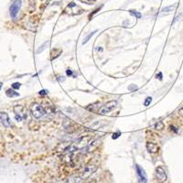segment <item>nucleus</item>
Wrapping results in <instances>:
<instances>
[{"instance_id":"18","label":"nucleus","mask_w":183,"mask_h":183,"mask_svg":"<svg viewBox=\"0 0 183 183\" xmlns=\"http://www.w3.org/2000/svg\"><path fill=\"white\" fill-rule=\"evenodd\" d=\"M81 3L87 4V5H94L96 3V0H80Z\"/></svg>"},{"instance_id":"11","label":"nucleus","mask_w":183,"mask_h":183,"mask_svg":"<svg viewBox=\"0 0 183 183\" xmlns=\"http://www.w3.org/2000/svg\"><path fill=\"white\" fill-rule=\"evenodd\" d=\"M6 94L7 97H10V98H12V97H19V94L15 92L13 89H7L6 92Z\"/></svg>"},{"instance_id":"17","label":"nucleus","mask_w":183,"mask_h":183,"mask_svg":"<svg viewBox=\"0 0 183 183\" xmlns=\"http://www.w3.org/2000/svg\"><path fill=\"white\" fill-rule=\"evenodd\" d=\"M48 44H49V42L47 41V42H45V43H44V44H43L42 46H40V49H39V50L37 51V54H39V53L42 52H43V51H44V50L46 49V47L48 46Z\"/></svg>"},{"instance_id":"1","label":"nucleus","mask_w":183,"mask_h":183,"mask_svg":"<svg viewBox=\"0 0 183 183\" xmlns=\"http://www.w3.org/2000/svg\"><path fill=\"white\" fill-rule=\"evenodd\" d=\"M92 135H84L81 136V138L77 139L76 141H74L73 143H72L71 145H69L65 149L64 152H73V151H77V150H81L83 148H85L92 141Z\"/></svg>"},{"instance_id":"16","label":"nucleus","mask_w":183,"mask_h":183,"mask_svg":"<svg viewBox=\"0 0 183 183\" xmlns=\"http://www.w3.org/2000/svg\"><path fill=\"white\" fill-rule=\"evenodd\" d=\"M155 129H157V130H161L163 127H164V124H163V122H161V121H158L157 124L155 125Z\"/></svg>"},{"instance_id":"26","label":"nucleus","mask_w":183,"mask_h":183,"mask_svg":"<svg viewBox=\"0 0 183 183\" xmlns=\"http://www.w3.org/2000/svg\"><path fill=\"white\" fill-rule=\"evenodd\" d=\"M66 73H67L68 76H72V75H73V72H72V70H70V69L66 71Z\"/></svg>"},{"instance_id":"27","label":"nucleus","mask_w":183,"mask_h":183,"mask_svg":"<svg viewBox=\"0 0 183 183\" xmlns=\"http://www.w3.org/2000/svg\"><path fill=\"white\" fill-rule=\"evenodd\" d=\"M179 114H180V115H181V117H183V107L179 110Z\"/></svg>"},{"instance_id":"24","label":"nucleus","mask_w":183,"mask_h":183,"mask_svg":"<svg viewBox=\"0 0 183 183\" xmlns=\"http://www.w3.org/2000/svg\"><path fill=\"white\" fill-rule=\"evenodd\" d=\"M57 80H58L60 82H61V81H65V78H64L63 76H58V77H57Z\"/></svg>"},{"instance_id":"2","label":"nucleus","mask_w":183,"mask_h":183,"mask_svg":"<svg viewBox=\"0 0 183 183\" xmlns=\"http://www.w3.org/2000/svg\"><path fill=\"white\" fill-rule=\"evenodd\" d=\"M30 112H31L32 116L36 119H40L45 114L44 108L38 103H33L30 105Z\"/></svg>"},{"instance_id":"15","label":"nucleus","mask_w":183,"mask_h":183,"mask_svg":"<svg viewBox=\"0 0 183 183\" xmlns=\"http://www.w3.org/2000/svg\"><path fill=\"white\" fill-rule=\"evenodd\" d=\"M176 8V5L174 6H166V7H163L161 9V12H169V11H172L173 9Z\"/></svg>"},{"instance_id":"4","label":"nucleus","mask_w":183,"mask_h":183,"mask_svg":"<svg viewBox=\"0 0 183 183\" xmlns=\"http://www.w3.org/2000/svg\"><path fill=\"white\" fill-rule=\"evenodd\" d=\"M97 169V167L95 165H87L84 167V168L80 173V179L81 180H86L88 179L92 174H94Z\"/></svg>"},{"instance_id":"5","label":"nucleus","mask_w":183,"mask_h":183,"mask_svg":"<svg viewBox=\"0 0 183 183\" xmlns=\"http://www.w3.org/2000/svg\"><path fill=\"white\" fill-rule=\"evenodd\" d=\"M116 106H117V101H116V100L109 101V102H107L105 105H103V106L99 109L98 114H109L110 112H112Z\"/></svg>"},{"instance_id":"3","label":"nucleus","mask_w":183,"mask_h":183,"mask_svg":"<svg viewBox=\"0 0 183 183\" xmlns=\"http://www.w3.org/2000/svg\"><path fill=\"white\" fill-rule=\"evenodd\" d=\"M83 11H84V10H83L81 6H77V4H75L74 2H71V3L67 6V7L65 8V13H67V14H69V15H71V16L80 15V14L83 13Z\"/></svg>"},{"instance_id":"12","label":"nucleus","mask_w":183,"mask_h":183,"mask_svg":"<svg viewBox=\"0 0 183 183\" xmlns=\"http://www.w3.org/2000/svg\"><path fill=\"white\" fill-rule=\"evenodd\" d=\"M13 110H14V113H15L16 114H20V115H21V114H22V112H23V110H24V106L20 105H15Z\"/></svg>"},{"instance_id":"9","label":"nucleus","mask_w":183,"mask_h":183,"mask_svg":"<svg viewBox=\"0 0 183 183\" xmlns=\"http://www.w3.org/2000/svg\"><path fill=\"white\" fill-rule=\"evenodd\" d=\"M0 123L5 127H11L10 119H9V116H8V114L6 113H5V112H1L0 113Z\"/></svg>"},{"instance_id":"25","label":"nucleus","mask_w":183,"mask_h":183,"mask_svg":"<svg viewBox=\"0 0 183 183\" xmlns=\"http://www.w3.org/2000/svg\"><path fill=\"white\" fill-rule=\"evenodd\" d=\"M39 94H40V95H45V94H48V92H47V91H45V90H41Z\"/></svg>"},{"instance_id":"22","label":"nucleus","mask_w":183,"mask_h":183,"mask_svg":"<svg viewBox=\"0 0 183 183\" xmlns=\"http://www.w3.org/2000/svg\"><path fill=\"white\" fill-rule=\"evenodd\" d=\"M120 135H121V133H120V132H116V133H114V134H113L112 138H113V139H116V138H118Z\"/></svg>"},{"instance_id":"7","label":"nucleus","mask_w":183,"mask_h":183,"mask_svg":"<svg viewBox=\"0 0 183 183\" xmlns=\"http://www.w3.org/2000/svg\"><path fill=\"white\" fill-rule=\"evenodd\" d=\"M155 175L158 182L162 183L167 181V173H166V170L162 167H157L155 171Z\"/></svg>"},{"instance_id":"31","label":"nucleus","mask_w":183,"mask_h":183,"mask_svg":"<svg viewBox=\"0 0 183 183\" xmlns=\"http://www.w3.org/2000/svg\"><path fill=\"white\" fill-rule=\"evenodd\" d=\"M89 183H96V181H91V182Z\"/></svg>"},{"instance_id":"13","label":"nucleus","mask_w":183,"mask_h":183,"mask_svg":"<svg viewBox=\"0 0 183 183\" xmlns=\"http://www.w3.org/2000/svg\"><path fill=\"white\" fill-rule=\"evenodd\" d=\"M95 33H96V30H94V31L91 32V33H90L89 35H87V36H86V38L84 39V40L82 41V45L86 44V43H87V42H88V41L90 40V39H91V38H92V37H93V36H94V35Z\"/></svg>"},{"instance_id":"21","label":"nucleus","mask_w":183,"mask_h":183,"mask_svg":"<svg viewBox=\"0 0 183 183\" xmlns=\"http://www.w3.org/2000/svg\"><path fill=\"white\" fill-rule=\"evenodd\" d=\"M20 86H21V84L19 82H15V83L12 84V88L15 89V90H19L20 88Z\"/></svg>"},{"instance_id":"14","label":"nucleus","mask_w":183,"mask_h":183,"mask_svg":"<svg viewBox=\"0 0 183 183\" xmlns=\"http://www.w3.org/2000/svg\"><path fill=\"white\" fill-rule=\"evenodd\" d=\"M129 13H130L132 16L135 17V19H141L142 18V14L138 11H135V10H129Z\"/></svg>"},{"instance_id":"8","label":"nucleus","mask_w":183,"mask_h":183,"mask_svg":"<svg viewBox=\"0 0 183 183\" xmlns=\"http://www.w3.org/2000/svg\"><path fill=\"white\" fill-rule=\"evenodd\" d=\"M135 170H136V174H137L138 179H139V183H147L148 177H147V174H146L144 168L136 164L135 165Z\"/></svg>"},{"instance_id":"29","label":"nucleus","mask_w":183,"mask_h":183,"mask_svg":"<svg viewBox=\"0 0 183 183\" xmlns=\"http://www.w3.org/2000/svg\"><path fill=\"white\" fill-rule=\"evenodd\" d=\"M96 50H97V52H103V49H102V47H98Z\"/></svg>"},{"instance_id":"6","label":"nucleus","mask_w":183,"mask_h":183,"mask_svg":"<svg viewBox=\"0 0 183 183\" xmlns=\"http://www.w3.org/2000/svg\"><path fill=\"white\" fill-rule=\"evenodd\" d=\"M21 0H15L13 2V4L11 5L10 6V9H9V12H10V16L12 19H16L17 15L19 14L20 8H21Z\"/></svg>"},{"instance_id":"23","label":"nucleus","mask_w":183,"mask_h":183,"mask_svg":"<svg viewBox=\"0 0 183 183\" xmlns=\"http://www.w3.org/2000/svg\"><path fill=\"white\" fill-rule=\"evenodd\" d=\"M15 118H16V120H17L18 122H20V121L22 120V116H21L20 114H16Z\"/></svg>"},{"instance_id":"30","label":"nucleus","mask_w":183,"mask_h":183,"mask_svg":"<svg viewBox=\"0 0 183 183\" xmlns=\"http://www.w3.org/2000/svg\"><path fill=\"white\" fill-rule=\"evenodd\" d=\"M2 85H3V83H2V82H0V90H1V88H2Z\"/></svg>"},{"instance_id":"28","label":"nucleus","mask_w":183,"mask_h":183,"mask_svg":"<svg viewBox=\"0 0 183 183\" xmlns=\"http://www.w3.org/2000/svg\"><path fill=\"white\" fill-rule=\"evenodd\" d=\"M157 78H158L159 80H162V73H159L158 74H157Z\"/></svg>"},{"instance_id":"20","label":"nucleus","mask_w":183,"mask_h":183,"mask_svg":"<svg viewBox=\"0 0 183 183\" xmlns=\"http://www.w3.org/2000/svg\"><path fill=\"white\" fill-rule=\"evenodd\" d=\"M138 89V87L135 85V84H131L128 86V90L130 91V92H135V91H136Z\"/></svg>"},{"instance_id":"19","label":"nucleus","mask_w":183,"mask_h":183,"mask_svg":"<svg viewBox=\"0 0 183 183\" xmlns=\"http://www.w3.org/2000/svg\"><path fill=\"white\" fill-rule=\"evenodd\" d=\"M151 102H152V98L151 97H147L146 100H145V102H144V105L145 106H148V105L151 104Z\"/></svg>"},{"instance_id":"10","label":"nucleus","mask_w":183,"mask_h":183,"mask_svg":"<svg viewBox=\"0 0 183 183\" xmlns=\"http://www.w3.org/2000/svg\"><path fill=\"white\" fill-rule=\"evenodd\" d=\"M147 149L149 153L151 154H155L158 151V147L156 143H152V142H148L147 143Z\"/></svg>"}]
</instances>
